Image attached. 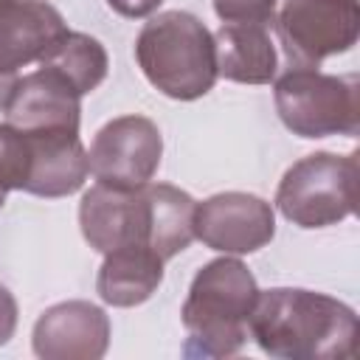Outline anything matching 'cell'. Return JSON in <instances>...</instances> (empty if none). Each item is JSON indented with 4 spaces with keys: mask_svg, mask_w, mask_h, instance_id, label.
I'll list each match as a JSON object with an SVG mask.
<instances>
[{
    "mask_svg": "<svg viewBox=\"0 0 360 360\" xmlns=\"http://www.w3.org/2000/svg\"><path fill=\"white\" fill-rule=\"evenodd\" d=\"M259 287L239 259H214L191 281L183 304V326L188 332L186 354L228 357L248 340V318L256 307Z\"/></svg>",
    "mask_w": 360,
    "mask_h": 360,
    "instance_id": "obj_2",
    "label": "cell"
},
{
    "mask_svg": "<svg viewBox=\"0 0 360 360\" xmlns=\"http://www.w3.org/2000/svg\"><path fill=\"white\" fill-rule=\"evenodd\" d=\"M163 281V259L149 245H127L104 253L96 290L110 307H138Z\"/></svg>",
    "mask_w": 360,
    "mask_h": 360,
    "instance_id": "obj_15",
    "label": "cell"
},
{
    "mask_svg": "<svg viewBox=\"0 0 360 360\" xmlns=\"http://www.w3.org/2000/svg\"><path fill=\"white\" fill-rule=\"evenodd\" d=\"M22 138L28 146V174L22 191L37 197H68L82 188L90 163L79 132H48Z\"/></svg>",
    "mask_w": 360,
    "mask_h": 360,
    "instance_id": "obj_13",
    "label": "cell"
},
{
    "mask_svg": "<svg viewBox=\"0 0 360 360\" xmlns=\"http://www.w3.org/2000/svg\"><path fill=\"white\" fill-rule=\"evenodd\" d=\"M82 236L98 253L127 245H149V197L141 188H110L96 183L79 202Z\"/></svg>",
    "mask_w": 360,
    "mask_h": 360,
    "instance_id": "obj_10",
    "label": "cell"
},
{
    "mask_svg": "<svg viewBox=\"0 0 360 360\" xmlns=\"http://www.w3.org/2000/svg\"><path fill=\"white\" fill-rule=\"evenodd\" d=\"M112 11H118L121 17L138 20V17H149L152 11H158V6L163 0H107Z\"/></svg>",
    "mask_w": 360,
    "mask_h": 360,
    "instance_id": "obj_21",
    "label": "cell"
},
{
    "mask_svg": "<svg viewBox=\"0 0 360 360\" xmlns=\"http://www.w3.org/2000/svg\"><path fill=\"white\" fill-rule=\"evenodd\" d=\"M149 197V248L166 262L194 239L197 202L169 183H146Z\"/></svg>",
    "mask_w": 360,
    "mask_h": 360,
    "instance_id": "obj_16",
    "label": "cell"
},
{
    "mask_svg": "<svg viewBox=\"0 0 360 360\" xmlns=\"http://www.w3.org/2000/svg\"><path fill=\"white\" fill-rule=\"evenodd\" d=\"M278 0H214V11L222 22H253L270 25L276 20Z\"/></svg>",
    "mask_w": 360,
    "mask_h": 360,
    "instance_id": "obj_19",
    "label": "cell"
},
{
    "mask_svg": "<svg viewBox=\"0 0 360 360\" xmlns=\"http://www.w3.org/2000/svg\"><path fill=\"white\" fill-rule=\"evenodd\" d=\"M3 112L6 124L22 135L79 132L82 96L62 73L39 65V70L17 79Z\"/></svg>",
    "mask_w": 360,
    "mask_h": 360,
    "instance_id": "obj_9",
    "label": "cell"
},
{
    "mask_svg": "<svg viewBox=\"0 0 360 360\" xmlns=\"http://www.w3.org/2000/svg\"><path fill=\"white\" fill-rule=\"evenodd\" d=\"M31 340L42 360H98L110 346V318L90 301H62L37 318Z\"/></svg>",
    "mask_w": 360,
    "mask_h": 360,
    "instance_id": "obj_12",
    "label": "cell"
},
{
    "mask_svg": "<svg viewBox=\"0 0 360 360\" xmlns=\"http://www.w3.org/2000/svg\"><path fill=\"white\" fill-rule=\"evenodd\" d=\"M360 200L357 152H315L292 163L276 191L278 211L298 228H326L354 214Z\"/></svg>",
    "mask_w": 360,
    "mask_h": 360,
    "instance_id": "obj_4",
    "label": "cell"
},
{
    "mask_svg": "<svg viewBox=\"0 0 360 360\" xmlns=\"http://www.w3.org/2000/svg\"><path fill=\"white\" fill-rule=\"evenodd\" d=\"M281 124L301 138L357 135L360 84L357 76H332L315 68H290L273 87Z\"/></svg>",
    "mask_w": 360,
    "mask_h": 360,
    "instance_id": "obj_5",
    "label": "cell"
},
{
    "mask_svg": "<svg viewBox=\"0 0 360 360\" xmlns=\"http://www.w3.org/2000/svg\"><path fill=\"white\" fill-rule=\"evenodd\" d=\"M39 65L62 73L76 87V93L84 96L104 82L110 59H107L104 45L96 37L79 34V31H62L53 39V45L45 51Z\"/></svg>",
    "mask_w": 360,
    "mask_h": 360,
    "instance_id": "obj_17",
    "label": "cell"
},
{
    "mask_svg": "<svg viewBox=\"0 0 360 360\" xmlns=\"http://www.w3.org/2000/svg\"><path fill=\"white\" fill-rule=\"evenodd\" d=\"M8 3H14V0H0V8H3V6H8Z\"/></svg>",
    "mask_w": 360,
    "mask_h": 360,
    "instance_id": "obj_22",
    "label": "cell"
},
{
    "mask_svg": "<svg viewBox=\"0 0 360 360\" xmlns=\"http://www.w3.org/2000/svg\"><path fill=\"white\" fill-rule=\"evenodd\" d=\"M135 59L149 84L177 101L205 96L219 76L214 34L188 11L152 17L135 39Z\"/></svg>",
    "mask_w": 360,
    "mask_h": 360,
    "instance_id": "obj_3",
    "label": "cell"
},
{
    "mask_svg": "<svg viewBox=\"0 0 360 360\" xmlns=\"http://www.w3.org/2000/svg\"><path fill=\"white\" fill-rule=\"evenodd\" d=\"M276 233L273 205L256 194L222 191L194 208V236L222 253H253Z\"/></svg>",
    "mask_w": 360,
    "mask_h": 360,
    "instance_id": "obj_8",
    "label": "cell"
},
{
    "mask_svg": "<svg viewBox=\"0 0 360 360\" xmlns=\"http://www.w3.org/2000/svg\"><path fill=\"white\" fill-rule=\"evenodd\" d=\"M25 174H28L25 138L14 127L0 124V208H3V202L8 197V191H14V188L22 191Z\"/></svg>",
    "mask_w": 360,
    "mask_h": 360,
    "instance_id": "obj_18",
    "label": "cell"
},
{
    "mask_svg": "<svg viewBox=\"0 0 360 360\" xmlns=\"http://www.w3.org/2000/svg\"><path fill=\"white\" fill-rule=\"evenodd\" d=\"M62 31H68L62 14L45 0H14L0 8V107L20 68L39 62Z\"/></svg>",
    "mask_w": 360,
    "mask_h": 360,
    "instance_id": "obj_11",
    "label": "cell"
},
{
    "mask_svg": "<svg viewBox=\"0 0 360 360\" xmlns=\"http://www.w3.org/2000/svg\"><path fill=\"white\" fill-rule=\"evenodd\" d=\"M248 335L262 352L284 360H354L360 354L354 309L301 287L259 290Z\"/></svg>",
    "mask_w": 360,
    "mask_h": 360,
    "instance_id": "obj_1",
    "label": "cell"
},
{
    "mask_svg": "<svg viewBox=\"0 0 360 360\" xmlns=\"http://www.w3.org/2000/svg\"><path fill=\"white\" fill-rule=\"evenodd\" d=\"M217 73L239 84H267L276 76V45L267 25L222 22L214 34Z\"/></svg>",
    "mask_w": 360,
    "mask_h": 360,
    "instance_id": "obj_14",
    "label": "cell"
},
{
    "mask_svg": "<svg viewBox=\"0 0 360 360\" xmlns=\"http://www.w3.org/2000/svg\"><path fill=\"white\" fill-rule=\"evenodd\" d=\"M163 138L155 121L121 115L107 121L87 152L93 177L110 188H141L160 166Z\"/></svg>",
    "mask_w": 360,
    "mask_h": 360,
    "instance_id": "obj_7",
    "label": "cell"
},
{
    "mask_svg": "<svg viewBox=\"0 0 360 360\" xmlns=\"http://www.w3.org/2000/svg\"><path fill=\"white\" fill-rule=\"evenodd\" d=\"M14 329H17V301L6 287H0V346L8 343Z\"/></svg>",
    "mask_w": 360,
    "mask_h": 360,
    "instance_id": "obj_20",
    "label": "cell"
},
{
    "mask_svg": "<svg viewBox=\"0 0 360 360\" xmlns=\"http://www.w3.org/2000/svg\"><path fill=\"white\" fill-rule=\"evenodd\" d=\"M276 28L290 65L312 68L357 42L360 6L357 0H284Z\"/></svg>",
    "mask_w": 360,
    "mask_h": 360,
    "instance_id": "obj_6",
    "label": "cell"
}]
</instances>
